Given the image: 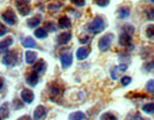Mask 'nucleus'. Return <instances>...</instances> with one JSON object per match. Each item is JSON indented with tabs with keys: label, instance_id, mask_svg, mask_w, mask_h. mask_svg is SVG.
<instances>
[{
	"label": "nucleus",
	"instance_id": "obj_4",
	"mask_svg": "<svg viewBox=\"0 0 154 120\" xmlns=\"http://www.w3.org/2000/svg\"><path fill=\"white\" fill-rule=\"evenodd\" d=\"M18 14L22 16H26L31 13V1L30 0H16L14 1Z\"/></svg>",
	"mask_w": 154,
	"mask_h": 120
},
{
	"label": "nucleus",
	"instance_id": "obj_18",
	"mask_svg": "<svg viewBox=\"0 0 154 120\" xmlns=\"http://www.w3.org/2000/svg\"><path fill=\"white\" fill-rule=\"evenodd\" d=\"M38 61V53L36 51H26L25 52V62L28 64H34Z\"/></svg>",
	"mask_w": 154,
	"mask_h": 120
},
{
	"label": "nucleus",
	"instance_id": "obj_28",
	"mask_svg": "<svg viewBox=\"0 0 154 120\" xmlns=\"http://www.w3.org/2000/svg\"><path fill=\"white\" fill-rule=\"evenodd\" d=\"M24 107V102L22 101L21 102V100H19V99H17V98H14V100H13V108H14V110H20V109H22Z\"/></svg>",
	"mask_w": 154,
	"mask_h": 120
},
{
	"label": "nucleus",
	"instance_id": "obj_11",
	"mask_svg": "<svg viewBox=\"0 0 154 120\" xmlns=\"http://www.w3.org/2000/svg\"><path fill=\"white\" fill-rule=\"evenodd\" d=\"M71 40V33L70 32H63L59 34L57 37L56 41L58 45H66Z\"/></svg>",
	"mask_w": 154,
	"mask_h": 120
},
{
	"label": "nucleus",
	"instance_id": "obj_6",
	"mask_svg": "<svg viewBox=\"0 0 154 120\" xmlns=\"http://www.w3.org/2000/svg\"><path fill=\"white\" fill-rule=\"evenodd\" d=\"M60 62H61V64L62 67L64 69L69 68V66H71L72 62H73V56H72V53L71 52H61L60 54Z\"/></svg>",
	"mask_w": 154,
	"mask_h": 120
},
{
	"label": "nucleus",
	"instance_id": "obj_15",
	"mask_svg": "<svg viewBox=\"0 0 154 120\" xmlns=\"http://www.w3.org/2000/svg\"><path fill=\"white\" fill-rule=\"evenodd\" d=\"M42 20V14H35L34 16H32V17L27 19V26L29 28H31V29L36 28V27H38V25H40Z\"/></svg>",
	"mask_w": 154,
	"mask_h": 120
},
{
	"label": "nucleus",
	"instance_id": "obj_24",
	"mask_svg": "<svg viewBox=\"0 0 154 120\" xmlns=\"http://www.w3.org/2000/svg\"><path fill=\"white\" fill-rule=\"evenodd\" d=\"M143 112L147 114H152L154 112V103H147L143 106Z\"/></svg>",
	"mask_w": 154,
	"mask_h": 120
},
{
	"label": "nucleus",
	"instance_id": "obj_38",
	"mask_svg": "<svg viewBox=\"0 0 154 120\" xmlns=\"http://www.w3.org/2000/svg\"><path fill=\"white\" fill-rule=\"evenodd\" d=\"M17 120H32V118H31V116L30 115H22V116H20V117H18Z\"/></svg>",
	"mask_w": 154,
	"mask_h": 120
},
{
	"label": "nucleus",
	"instance_id": "obj_23",
	"mask_svg": "<svg viewBox=\"0 0 154 120\" xmlns=\"http://www.w3.org/2000/svg\"><path fill=\"white\" fill-rule=\"evenodd\" d=\"M86 114L83 112H74L69 115V120H85Z\"/></svg>",
	"mask_w": 154,
	"mask_h": 120
},
{
	"label": "nucleus",
	"instance_id": "obj_39",
	"mask_svg": "<svg viewBox=\"0 0 154 120\" xmlns=\"http://www.w3.org/2000/svg\"><path fill=\"white\" fill-rule=\"evenodd\" d=\"M4 84H5V79L3 78V77L0 76V91L2 90L3 86H4Z\"/></svg>",
	"mask_w": 154,
	"mask_h": 120
},
{
	"label": "nucleus",
	"instance_id": "obj_19",
	"mask_svg": "<svg viewBox=\"0 0 154 120\" xmlns=\"http://www.w3.org/2000/svg\"><path fill=\"white\" fill-rule=\"evenodd\" d=\"M62 93V88H60L58 85H52L49 88V95H50V99L52 100L53 97H59Z\"/></svg>",
	"mask_w": 154,
	"mask_h": 120
},
{
	"label": "nucleus",
	"instance_id": "obj_13",
	"mask_svg": "<svg viewBox=\"0 0 154 120\" xmlns=\"http://www.w3.org/2000/svg\"><path fill=\"white\" fill-rule=\"evenodd\" d=\"M91 52V48L89 46H82L78 48L76 51V58L78 61H83L89 57Z\"/></svg>",
	"mask_w": 154,
	"mask_h": 120
},
{
	"label": "nucleus",
	"instance_id": "obj_40",
	"mask_svg": "<svg viewBox=\"0 0 154 120\" xmlns=\"http://www.w3.org/2000/svg\"><path fill=\"white\" fill-rule=\"evenodd\" d=\"M60 8H61V5H59V6H54V4H51V5L48 6V9H49V10H52V9L58 10V9H60Z\"/></svg>",
	"mask_w": 154,
	"mask_h": 120
},
{
	"label": "nucleus",
	"instance_id": "obj_33",
	"mask_svg": "<svg viewBox=\"0 0 154 120\" xmlns=\"http://www.w3.org/2000/svg\"><path fill=\"white\" fill-rule=\"evenodd\" d=\"M8 32H9V29L7 28V26H5L2 22H0V37L5 36Z\"/></svg>",
	"mask_w": 154,
	"mask_h": 120
},
{
	"label": "nucleus",
	"instance_id": "obj_12",
	"mask_svg": "<svg viewBox=\"0 0 154 120\" xmlns=\"http://www.w3.org/2000/svg\"><path fill=\"white\" fill-rule=\"evenodd\" d=\"M132 42V36L131 34L127 32H122L119 37V44L120 46H128Z\"/></svg>",
	"mask_w": 154,
	"mask_h": 120
},
{
	"label": "nucleus",
	"instance_id": "obj_2",
	"mask_svg": "<svg viewBox=\"0 0 154 120\" xmlns=\"http://www.w3.org/2000/svg\"><path fill=\"white\" fill-rule=\"evenodd\" d=\"M1 62L6 66H17L20 62V54L17 50H8L4 53Z\"/></svg>",
	"mask_w": 154,
	"mask_h": 120
},
{
	"label": "nucleus",
	"instance_id": "obj_21",
	"mask_svg": "<svg viewBox=\"0 0 154 120\" xmlns=\"http://www.w3.org/2000/svg\"><path fill=\"white\" fill-rule=\"evenodd\" d=\"M117 14L119 19H126L130 16V10L127 7H120L117 11Z\"/></svg>",
	"mask_w": 154,
	"mask_h": 120
},
{
	"label": "nucleus",
	"instance_id": "obj_9",
	"mask_svg": "<svg viewBox=\"0 0 154 120\" xmlns=\"http://www.w3.org/2000/svg\"><path fill=\"white\" fill-rule=\"evenodd\" d=\"M47 114V109L43 105H38L34 110L33 117L34 120H42Z\"/></svg>",
	"mask_w": 154,
	"mask_h": 120
},
{
	"label": "nucleus",
	"instance_id": "obj_30",
	"mask_svg": "<svg viewBox=\"0 0 154 120\" xmlns=\"http://www.w3.org/2000/svg\"><path fill=\"white\" fill-rule=\"evenodd\" d=\"M146 89L148 92L154 93V80H149L146 85Z\"/></svg>",
	"mask_w": 154,
	"mask_h": 120
},
{
	"label": "nucleus",
	"instance_id": "obj_34",
	"mask_svg": "<svg viewBox=\"0 0 154 120\" xmlns=\"http://www.w3.org/2000/svg\"><path fill=\"white\" fill-rule=\"evenodd\" d=\"M95 3L99 7H107L110 4V0H95Z\"/></svg>",
	"mask_w": 154,
	"mask_h": 120
},
{
	"label": "nucleus",
	"instance_id": "obj_27",
	"mask_svg": "<svg viewBox=\"0 0 154 120\" xmlns=\"http://www.w3.org/2000/svg\"><path fill=\"white\" fill-rule=\"evenodd\" d=\"M120 71L119 68V65L118 66H115L113 67L112 69H111L110 71V74H111V78H112L113 80H117L119 78V73H120Z\"/></svg>",
	"mask_w": 154,
	"mask_h": 120
},
{
	"label": "nucleus",
	"instance_id": "obj_29",
	"mask_svg": "<svg viewBox=\"0 0 154 120\" xmlns=\"http://www.w3.org/2000/svg\"><path fill=\"white\" fill-rule=\"evenodd\" d=\"M45 29L46 31H48V32H55L57 28H56V25H55L54 22L49 21V22H46L45 23Z\"/></svg>",
	"mask_w": 154,
	"mask_h": 120
},
{
	"label": "nucleus",
	"instance_id": "obj_36",
	"mask_svg": "<svg viewBox=\"0 0 154 120\" xmlns=\"http://www.w3.org/2000/svg\"><path fill=\"white\" fill-rule=\"evenodd\" d=\"M122 30H123V32H127L129 34H132L134 32V28H133V26L129 25V24H126V25H124L122 27Z\"/></svg>",
	"mask_w": 154,
	"mask_h": 120
},
{
	"label": "nucleus",
	"instance_id": "obj_8",
	"mask_svg": "<svg viewBox=\"0 0 154 120\" xmlns=\"http://www.w3.org/2000/svg\"><path fill=\"white\" fill-rule=\"evenodd\" d=\"M20 98L24 103L31 104L35 99V94L30 88H23L20 92Z\"/></svg>",
	"mask_w": 154,
	"mask_h": 120
},
{
	"label": "nucleus",
	"instance_id": "obj_16",
	"mask_svg": "<svg viewBox=\"0 0 154 120\" xmlns=\"http://www.w3.org/2000/svg\"><path fill=\"white\" fill-rule=\"evenodd\" d=\"M21 44L24 48H32L35 49L38 47L37 41L34 40L32 37H25L21 40Z\"/></svg>",
	"mask_w": 154,
	"mask_h": 120
},
{
	"label": "nucleus",
	"instance_id": "obj_26",
	"mask_svg": "<svg viewBox=\"0 0 154 120\" xmlns=\"http://www.w3.org/2000/svg\"><path fill=\"white\" fill-rule=\"evenodd\" d=\"M100 120H118L117 116L112 113V112H104L103 114H101Z\"/></svg>",
	"mask_w": 154,
	"mask_h": 120
},
{
	"label": "nucleus",
	"instance_id": "obj_7",
	"mask_svg": "<svg viewBox=\"0 0 154 120\" xmlns=\"http://www.w3.org/2000/svg\"><path fill=\"white\" fill-rule=\"evenodd\" d=\"M38 80H40V75L36 73L34 70L27 72L25 74V81L27 85H29L30 86H36L38 83Z\"/></svg>",
	"mask_w": 154,
	"mask_h": 120
},
{
	"label": "nucleus",
	"instance_id": "obj_5",
	"mask_svg": "<svg viewBox=\"0 0 154 120\" xmlns=\"http://www.w3.org/2000/svg\"><path fill=\"white\" fill-rule=\"evenodd\" d=\"M1 18L5 23H7L10 26H14L18 21L16 13H14L11 8H8L6 11H4L2 13Z\"/></svg>",
	"mask_w": 154,
	"mask_h": 120
},
{
	"label": "nucleus",
	"instance_id": "obj_32",
	"mask_svg": "<svg viewBox=\"0 0 154 120\" xmlns=\"http://www.w3.org/2000/svg\"><path fill=\"white\" fill-rule=\"evenodd\" d=\"M146 17L149 19V20L154 19V7H150L148 10H146Z\"/></svg>",
	"mask_w": 154,
	"mask_h": 120
},
{
	"label": "nucleus",
	"instance_id": "obj_41",
	"mask_svg": "<svg viewBox=\"0 0 154 120\" xmlns=\"http://www.w3.org/2000/svg\"><path fill=\"white\" fill-rule=\"evenodd\" d=\"M150 1H151V2H153V3H154V0H150Z\"/></svg>",
	"mask_w": 154,
	"mask_h": 120
},
{
	"label": "nucleus",
	"instance_id": "obj_22",
	"mask_svg": "<svg viewBox=\"0 0 154 120\" xmlns=\"http://www.w3.org/2000/svg\"><path fill=\"white\" fill-rule=\"evenodd\" d=\"M34 36L38 40H43V38H46L48 37V32L45 28H37L34 32Z\"/></svg>",
	"mask_w": 154,
	"mask_h": 120
},
{
	"label": "nucleus",
	"instance_id": "obj_3",
	"mask_svg": "<svg viewBox=\"0 0 154 120\" xmlns=\"http://www.w3.org/2000/svg\"><path fill=\"white\" fill-rule=\"evenodd\" d=\"M114 34L106 33L104 36L101 37L98 40V49L101 52H106L110 49L112 42L114 40Z\"/></svg>",
	"mask_w": 154,
	"mask_h": 120
},
{
	"label": "nucleus",
	"instance_id": "obj_35",
	"mask_svg": "<svg viewBox=\"0 0 154 120\" xmlns=\"http://www.w3.org/2000/svg\"><path fill=\"white\" fill-rule=\"evenodd\" d=\"M70 1L77 7H83L86 3V0H70Z\"/></svg>",
	"mask_w": 154,
	"mask_h": 120
},
{
	"label": "nucleus",
	"instance_id": "obj_10",
	"mask_svg": "<svg viewBox=\"0 0 154 120\" xmlns=\"http://www.w3.org/2000/svg\"><path fill=\"white\" fill-rule=\"evenodd\" d=\"M47 69V64H46V62L43 60V59H40V60H38L35 64H34L33 65V69L36 72V73H38V75L40 74H43L46 71Z\"/></svg>",
	"mask_w": 154,
	"mask_h": 120
},
{
	"label": "nucleus",
	"instance_id": "obj_37",
	"mask_svg": "<svg viewBox=\"0 0 154 120\" xmlns=\"http://www.w3.org/2000/svg\"><path fill=\"white\" fill-rule=\"evenodd\" d=\"M90 40V37L89 36H83V38H79V41L82 44H84V43H87Z\"/></svg>",
	"mask_w": 154,
	"mask_h": 120
},
{
	"label": "nucleus",
	"instance_id": "obj_20",
	"mask_svg": "<svg viewBox=\"0 0 154 120\" xmlns=\"http://www.w3.org/2000/svg\"><path fill=\"white\" fill-rule=\"evenodd\" d=\"M10 116V110H9V103L4 102L1 107H0V117L3 120L7 119Z\"/></svg>",
	"mask_w": 154,
	"mask_h": 120
},
{
	"label": "nucleus",
	"instance_id": "obj_25",
	"mask_svg": "<svg viewBox=\"0 0 154 120\" xmlns=\"http://www.w3.org/2000/svg\"><path fill=\"white\" fill-rule=\"evenodd\" d=\"M146 36L148 38L154 40V24H149L146 29Z\"/></svg>",
	"mask_w": 154,
	"mask_h": 120
},
{
	"label": "nucleus",
	"instance_id": "obj_1",
	"mask_svg": "<svg viewBox=\"0 0 154 120\" xmlns=\"http://www.w3.org/2000/svg\"><path fill=\"white\" fill-rule=\"evenodd\" d=\"M105 27H106L105 19L103 17L97 16L93 19V21L87 24L86 30L91 34L96 35V34H99L101 32H103L105 30Z\"/></svg>",
	"mask_w": 154,
	"mask_h": 120
},
{
	"label": "nucleus",
	"instance_id": "obj_17",
	"mask_svg": "<svg viewBox=\"0 0 154 120\" xmlns=\"http://www.w3.org/2000/svg\"><path fill=\"white\" fill-rule=\"evenodd\" d=\"M58 27L60 29H69L71 27V20L69 16H63L58 19Z\"/></svg>",
	"mask_w": 154,
	"mask_h": 120
},
{
	"label": "nucleus",
	"instance_id": "obj_31",
	"mask_svg": "<svg viewBox=\"0 0 154 120\" xmlns=\"http://www.w3.org/2000/svg\"><path fill=\"white\" fill-rule=\"evenodd\" d=\"M131 82H132V78H131V77H129V76H123L122 78V80H120V83H122V85L123 86H128L130 83H131Z\"/></svg>",
	"mask_w": 154,
	"mask_h": 120
},
{
	"label": "nucleus",
	"instance_id": "obj_14",
	"mask_svg": "<svg viewBox=\"0 0 154 120\" xmlns=\"http://www.w3.org/2000/svg\"><path fill=\"white\" fill-rule=\"evenodd\" d=\"M14 43V38L12 36H8L2 40H0V52L5 53L7 52L9 47Z\"/></svg>",
	"mask_w": 154,
	"mask_h": 120
}]
</instances>
